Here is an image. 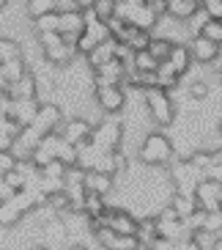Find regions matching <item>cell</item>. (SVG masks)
<instances>
[{
	"instance_id": "37",
	"label": "cell",
	"mask_w": 222,
	"mask_h": 250,
	"mask_svg": "<svg viewBox=\"0 0 222 250\" xmlns=\"http://www.w3.org/2000/svg\"><path fill=\"white\" fill-rule=\"evenodd\" d=\"M0 94H8V80L3 77V72H0Z\"/></svg>"
},
{
	"instance_id": "40",
	"label": "cell",
	"mask_w": 222,
	"mask_h": 250,
	"mask_svg": "<svg viewBox=\"0 0 222 250\" xmlns=\"http://www.w3.org/2000/svg\"><path fill=\"white\" fill-rule=\"evenodd\" d=\"M217 80H220V83H222V66H220V69H217Z\"/></svg>"
},
{
	"instance_id": "27",
	"label": "cell",
	"mask_w": 222,
	"mask_h": 250,
	"mask_svg": "<svg viewBox=\"0 0 222 250\" xmlns=\"http://www.w3.org/2000/svg\"><path fill=\"white\" fill-rule=\"evenodd\" d=\"M36 30H38V36H41V33H55V30H60V11L38 17V20H36Z\"/></svg>"
},
{
	"instance_id": "5",
	"label": "cell",
	"mask_w": 222,
	"mask_h": 250,
	"mask_svg": "<svg viewBox=\"0 0 222 250\" xmlns=\"http://www.w3.org/2000/svg\"><path fill=\"white\" fill-rule=\"evenodd\" d=\"M93 96H96L99 107H102L107 116L121 113V110H124V104H126V94H124V88H121V85H96Z\"/></svg>"
},
{
	"instance_id": "9",
	"label": "cell",
	"mask_w": 222,
	"mask_h": 250,
	"mask_svg": "<svg viewBox=\"0 0 222 250\" xmlns=\"http://www.w3.org/2000/svg\"><path fill=\"white\" fill-rule=\"evenodd\" d=\"M60 135H63L69 143H74V146H82V143L91 140L93 126H91L85 118H69V121H63V126H60Z\"/></svg>"
},
{
	"instance_id": "22",
	"label": "cell",
	"mask_w": 222,
	"mask_h": 250,
	"mask_svg": "<svg viewBox=\"0 0 222 250\" xmlns=\"http://www.w3.org/2000/svg\"><path fill=\"white\" fill-rule=\"evenodd\" d=\"M178 80H181V74H178L167 61H162L159 69H156V83H159V88L170 91V88H176V85H178Z\"/></svg>"
},
{
	"instance_id": "14",
	"label": "cell",
	"mask_w": 222,
	"mask_h": 250,
	"mask_svg": "<svg viewBox=\"0 0 222 250\" xmlns=\"http://www.w3.org/2000/svg\"><path fill=\"white\" fill-rule=\"evenodd\" d=\"M129 25H134V28H140V30H151L159 25V17L154 14V8L148 6H134V11H132V17H129Z\"/></svg>"
},
{
	"instance_id": "10",
	"label": "cell",
	"mask_w": 222,
	"mask_h": 250,
	"mask_svg": "<svg viewBox=\"0 0 222 250\" xmlns=\"http://www.w3.org/2000/svg\"><path fill=\"white\" fill-rule=\"evenodd\" d=\"M38 110H41L38 99H11V110H8V116L14 118L19 126H30L33 124V118L38 116Z\"/></svg>"
},
{
	"instance_id": "18",
	"label": "cell",
	"mask_w": 222,
	"mask_h": 250,
	"mask_svg": "<svg viewBox=\"0 0 222 250\" xmlns=\"http://www.w3.org/2000/svg\"><path fill=\"white\" fill-rule=\"evenodd\" d=\"M44 55H47L50 63H55V66H66V63H72L74 55H77V47L63 42V44H58V47H47Z\"/></svg>"
},
{
	"instance_id": "29",
	"label": "cell",
	"mask_w": 222,
	"mask_h": 250,
	"mask_svg": "<svg viewBox=\"0 0 222 250\" xmlns=\"http://www.w3.org/2000/svg\"><path fill=\"white\" fill-rule=\"evenodd\" d=\"M66 170H69L66 162L52 160V162H47L44 168H41V173H44V176H52V179H66Z\"/></svg>"
},
{
	"instance_id": "20",
	"label": "cell",
	"mask_w": 222,
	"mask_h": 250,
	"mask_svg": "<svg viewBox=\"0 0 222 250\" xmlns=\"http://www.w3.org/2000/svg\"><path fill=\"white\" fill-rule=\"evenodd\" d=\"M0 72H3V77L8 80V85H11V83H17L25 74V61L19 58V55L3 58V61H0Z\"/></svg>"
},
{
	"instance_id": "38",
	"label": "cell",
	"mask_w": 222,
	"mask_h": 250,
	"mask_svg": "<svg viewBox=\"0 0 222 250\" xmlns=\"http://www.w3.org/2000/svg\"><path fill=\"white\" fill-rule=\"evenodd\" d=\"M66 250H88V248H85V245H69Z\"/></svg>"
},
{
	"instance_id": "4",
	"label": "cell",
	"mask_w": 222,
	"mask_h": 250,
	"mask_svg": "<svg viewBox=\"0 0 222 250\" xmlns=\"http://www.w3.org/2000/svg\"><path fill=\"white\" fill-rule=\"evenodd\" d=\"M146 104L148 113L159 126H170L173 118H176V107H173V99L167 96V91L162 88H148L146 91Z\"/></svg>"
},
{
	"instance_id": "12",
	"label": "cell",
	"mask_w": 222,
	"mask_h": 250,
	"mask_svg": "<svg viewBox=\"0 0 222 250\" xmlns=\"http://www.w3.org/2000/svg\"><path fill=\"white\" fill-rule=\"evenodd\" d=\"M85 190L88 195H107L112 190V176L110 173H102V170H88V176H85Z\"/></svg>"
},
{
	"instance_id": "28",
	"label": "cell",
	"mask_w": 222,
	"mask_h": 250,
	"mask_svg": "<svg viewBox=\"0 0 222 250\" xmlns=\"http://www.w3.org/2000/svg\"><path fill=\"white\" fill-rule=\"evenodd\" d=\"M115 6H118L115 0H96V3H93V14H96L102 22H110L112 17H115Z\"/></svg>"
},
{
	"instance_id": "8",
	"label": "cell",
	"mask_w": 222,
	"mask_h": 250,
	"mask_svg": "<svg viewBox=\"0 0 222 250\" xmlns=\"http://www.w3.org/2000/svg\"><path fill=\"white\" fill-rule=\"evenodd\" d=\"M93 77H96V85H129L126 83V63H121L118 58H112L110 63L93 69Z\"/></svg>"
},
{
	"instance_id": "33",
	"label": "cell",
	"mask_w": 222,
	"mask_h": 250,
	"mask_svg": "<svg viewBox=\"0 0 222 250\" xmlns=\"http://www.w3.org/2000/svg\"><path fill=\"white\" fill-rule=\"evenodd\" d=\"M189 96H192V99H206V96H208V85L203 80L189 83Z\"/></svg>"
},
{
	"instance_id": "26",
	"label": "cell",
	"mask_w": 222,
	"mask_h": 250,
	"mask_svg": "<svg viewBox=\"0 0 222 250\" xmlns=\"http://www.w3.org/2000/svg\"><path fill=\"white\" fill-rule=\"evenodd\" d=\"M137 239H140V245H154L156 239H159L156 220H140V228H137Z\"/></svg>"
},
{
	"instance_id": "21",
	"label": "cell",
	"mask_w": 222,
	"mask_h": 250,
	"mask_svg": "<svg viewBox=\"0 0 222 250\" xmlns=\"http://www.w3.org/2000/svg\"><path fill=\"white\" fill-rule=\"evenodd\" d=\"M44 239H47V248H52V250H55L58 242H66V226H63L60 217H52L44 226Z\"/></svg>"
},
{
	"instance_id": "1",
	"label": "cell",
	"mask_w": 222,
	"mask_h": 250,
	"mask_svg": "<svg viewBox=\"0 0 222 250\" xmlns=\"http://www.w3.org/2000/svg\"><path fill=\"white\" fill-rule=\"evenodd\" d=\"M38 206H44V201L38 198L36 192L19 190L17 195H11L8 201H3V204H0V226H3V228L17 226L25 214H30L33 209H38Z\"/></svg>"
},
{
	"instance_id": "42",
	"label": "cell",
	"mask_w": 222,
	"mask_h": 250,
	"mask_svg": "<svg viewBox=\"0 0 222 250\" xmlns=\"http://www.w3.org/2000/svg\"><path fill=\"white\" fill-rule=\"evenodd\" d=\"M3 6H8V0H0V8H3Z\"/></svg>"
},
{
	"instance_id": "32",
	"label": "cell",
	"mask_w": 222,
	"mask_h": 250,
	"mask_svg": "<svg viewBox=\"0 0 222 250\" xmlns=\"http://www.w3.org/2000/svg\"><path fill=\"white\" fill-rule=\"evenodd\" d=\"M203 8L211 20H222V0H203Z\"/></svg>"
},
{
	"instance_id": "16",
	"label": "cell",
	"mask_w": 222,
	"mask_h": 250,
	"mask_svg": "<svg viewBox=\"0 0 222 250\" xmlns=\"http://www.w3.org/2000/svg\"><path fill=\"white\" fill-rule=\"evenodd\" d=\"M167 63H170V66L184 77V74L189 72V66L195 63V58H192V52H189V47H186V44H176V47H173V52H170V58H167Z\"/></svg>"
},
{
	"instance_id": "17",
	"label": "cell",
	"mask_w": 222,
	"mask_h": 250,
	"mask_svg": "<svg viewBox=\"0 0 222 250\" xmlns=\"http://www.w3.org/2000/svg\"><path fill=\"white\" fill-rule=\"evenodd\" d=\"M85 58H88V66L91 69H99V66H104V63H110V61L115 58V39L104 42V44H99L96 50L88 52Z\"/></svg>"
},
{
	"instance_id": "43",
	"label": "cell",
	"mask_w": 222,
	"mask_h": 250,
	"mask_svg": "<svg viewBox=\"0 0 222 250\" xmlns=\"http://www.w3.org/2000/svg\"><path fill=\"white\" fill-rule=\"evenodd\" d=\"M220 138H222V121H220Z\"/></svg>"
},
{
	"instance_id": "31",
	"label": "cell",
	"mask_w": 222,
	"mask_h": 250,
	"mask_svg": "<svg viewBox=\"0 0 222 250\" xmlns=\"http://www.w3.org/2000/svg\"><path fill=\"white\" fill-rule=\"evenodd\" d=\"M38 42H41V47H58V44H63V33L60 30H55V33H41L38 36Z\"/></svg>"
},
{
	"instance_id": "15",
	"label": "cell",
	"mask_w": 222,
	"mask_h": 250,
	"mask_svg": "<svg viewBox=\"0 0 222 250\" xmlns=\"http://www.w3.org/2000/svg\"><path fill=\"white\" fill-rule=\"evenodd\" d=\"M8 96L11 99H36V77L30 72H25L17 83L8 85Z\"/></svg>"
},
{
	"instance_id": "6",
	"label": "cell",
	"mask_w": 222,
	"mask_h": 250,
	"mask_svg": "<svg viewBox=\"0 0 222 250\" xmlns=\"http://www.w3.org/2000/svg\"><path fill=\"white\" fill-rule=\"evenodd\" d=\"M96 239H99V245L107 248V250H140V239H137V236L115 234V231L107 228V226L96 228Z\"/></svg>"
},
{
	"instance_id": "11",
	"label": "cell",
	"mask_w": 222,
	"mask_h": 250,
	"mask_svg": "<svg viewBox=\"0 0 222 250\" xmlns=\"http://www.w3.org/2000/svg\"><path fill=\"white\" fill-rule=\"evenodd\" d=\"M189 52H192L195 63H211V61L220 58V44L211 42V39H206V36H192Z\"/></svg>"
},
{
	"instance_id": "36",
	"label": "cell",
	"mask_w": 222,
	"mask_h": 250,
	"mask_svg": "<svg viewBox=\"0 0 222 250\" xmlns=\"http://www.w3.org/2000/svg\"><path fill=\"white\" fill-rule=\"evenodd\" d=\"M178 250H203V248L195 239H184V242H178Z\"/></svg>"
},
{
	"instance_id": "34",
	"label": "cell",
	"mask_w": 222,
	"mask_h": 250,
	"mask_svg": "<svg viewBox=\"0 0 222 250\" xmlns=\"http://www.w3.org/2000/svg\"><path fill=\"white\" fill-rule=\"evenodd\" d=\"M17 165V157L11 151H0V173H8V170H14Z\"/></svg>"
},
{
	"instance_id": "24",
	"label": "cell",
	"mask_w": 222,
	"mask_h": 250,
	"mask_svg": "<svg viewBox=\"0 0 222 250\" xmlns=\"http://www.w3.org/2000/svg\"><path fill=\"white\" fill-rule=\"evenodd\" d=\"M173 47H176V42L162 36V39H151V47H148V50H151V55H154L156 61H167L170 52H173Z\"/></svg>"
},
{
	"instance_id": "39",
	"label": "cell",
	"mask_w": 222,
	"mask_h": 250,
	"mask_svg": "<svg viewBox=\"0 0 222 250\" xmlns=\"http://www.w3.org/2000/svg\"><path fill=\"white\" fill-rule=\"evenodd\" d=\"M30 250H52V248H47V245H33Z\"/></svg>"
},
{
	"instance_id": "35",
	"label": "cell",
	"mask_w": 222,
	"mask_h": 250,
	"mask_svg": "<svg viewBox=\"0 0 222 250\" xmlns=\"http://www.w3.org/2000/svg\"><path fill=\"white\" fill-rule=\"evenodd\" d=\"M72 3V8H80V11H88V8H93V3L96 0H69Z\"/></svg>"
},
{
	"instance_id": "41",
	"label": "cell",
	"mask_w": 222,
	"mask_h": 250,
	"mask_svg": "<svg viewBox=\"0 0 222 250\" xmlns=\"http://www.w3.org/2000/svg\"><path fill=\"white\" fill-rule=\"evenodd\" d=\"M217 162H222V151H217Z\"/></svg>"
},
{
	"instance_id": "7",
	"label": "cell",
	"mask_w": 222,
	"mask_h": 250,
	"mask_svg": "<svg viewBox=\"0 0 222 250\" xmlns=\"http://www.w3.org/2000/svg\"><path fill=\"white\" fill-rule=\"evenodd\" d=\"M220 192H222V184L214 182V179H203L195 190V198H198L200 209L206 212H220L222 209V201H220Z\"/></svg>"
},
{
	"instance_id": "2",
	"label": "cell",
	"mask_w": 222,
	"mask_h": 250,
	"mask_svg": "<svg viewBox=\"0 0 222 250\" xmlns=\"http://www.w3.org/2000/svg\"><path fill=\"white\" fill-rule=\"evenodd\" d=\"M137 154H140L143 165H167L173 160V143L167 135L151 132V135H146V140H143V146Z\"/></svg>"
},
{
	"instance_id": "13",
	"label": "cell",
	"mask_w": 222,
	"mask_h": 250,
	"mask_svg": "<svg viewBox=\"0 0 222 250\" xmlns=\"http://www.w3.org/2000/svg\"><path fill=\"white\" fill-rule=\"evenodd\" d=\"M203 8V0H170V11L167 17L178 20V22H186L189 17H195Z\"/></svg>"
},
{
	"instance_id": "23",
	"label": "cell",
	"mask_w": 222,
	"mask_h": 250,
	"mask_svg": "<svg viewBox=\"0 0 222 250\" xmlns=\"http://www.w3.org/2000/svg\"><path fill=\"white\" fill-rule=\"evenodd\" d=\"M55 11H58V0H28V14L33 20L44 14H55Z\"/></svg>"
},
{
	"instance_id": "3",
	"label": "cell",
	"mask_w": 222,
	"mask_h": 250,
	"mask_svg": "<svg viewBox=\"0 0 222 250\" xmlns=\"http://www.w3.org/2000/svg\"><path fill=\"white\" fill-rule=\"evenodd\" d=\"M121 138H124V124H121V118L110 116V118H104L99 126H93L91 143H93L102 154H110V151H115V148H118Z\"/></svg>"
},
{
	"instance_id": "25",
	"label": "cell",
	"mask_w": 222,
	"mask_h": 250,
	"mask_svg": "<svg viewBox=\"0 0 222 250\" xmlns=\"http://www.w3.org/2000/svg\"><path fill=\"white\" fill-rule=\"evenodd\" d=\"M159 63H162V61H156L154 55H151V50H140V52H134V63L132 66L137 69V72H156Z\"/></svg>"
},
{
	"instance_id": "30",
	"label": "cell",
	"mask_w": 222,
	"mask_h": 250,
	"mask_svg": "<svg viewBox=\"0 0 222 250\" xmlns=\"http://www.w3.org/2000/svg\"><path fill=\"white\" fill-rule=\"evenodd\" d=\"M200 36L211 39V42H217V44L222 47V20H211V22L203 28V33H200Z\"/></svg>"
},
{
	"instance_id": "19",
	"label": "cell",
	"mask_w": 222,
	"mask_h": 250,
	"mask_svg": "<svg viewBox=\"0 0 222 250\" xmlns=\"http://www.w3.org/2000/svg\"><path fill=\"white\" fill-rule=\"evenodd\" d=\"M170 206L178 212V217H181V220L192 217V214L200 209L198 198H195V195H184V192H176V195H173V201H170Z\"/></svg>"
}]
</instances>
